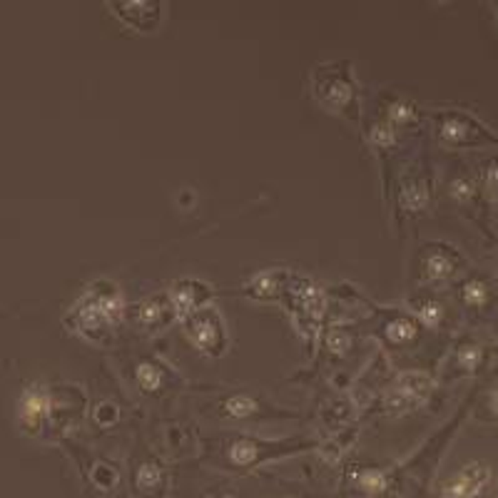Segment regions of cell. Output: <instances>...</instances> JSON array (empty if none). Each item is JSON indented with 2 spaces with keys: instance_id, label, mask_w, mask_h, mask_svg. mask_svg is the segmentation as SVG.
<instances>
[{
  "instance_id": "1",
  "label": "cell",
  "mask_w": 498,
  "mask_h": 498,
  "mask_svg": "<svg viewBox=\"0 0 498 498\" xmlns=\"http://www.w3.org/2000/svg\"><path fill=\"white\" fill-rule=\"evenodd\" d=\"M185 332L192 344L212 356H219L227 346L225 319L214 307H202L195 314H190L185 319Z\"/></svg>"
},
{
  "instance_id": "2",
  "label": "cell",
  "mask_w": 498,
  "mask_h": 498,
  "mask_svg": "<svg viewBox=\"0 0 498 498\" xmlns=\"http://www.w3.org/2000/svg\"><path fill=\"white\" fill-rule=\"evenodd\" d=\"M491 483V468L481 461L466 464L451 481H446L444 496L446 498H481L483 488Z\"/></svg>"
},
{
  "instance_id": "3",
  "label": "cell",
  "mask_w": 498,
  "mask_h": 498,
  "mask_svg": "<svg viewBox=\"0 0 498 498\" xmlns=\"http://www.w3.org/2000/svg\"><path fill=\"white\" fill-rule=\"evenodd\" d=\"M204 296H207V287L199 284L195 280L175 282L170 289V307L177 317L187 319L190 314H195L197 309L204 307Z\"/></svg>"
},
{
  "instance_id": "4",
  "label": "cell",
  "mask_w": 498,
  "mask_h": 498,
  "mask_svg": "<svg viewBox=\"0 0 498 498\" xmlns=\"http://www.w3.org/2000/svg\"><path fill=\"white\" fill-rule=\"evenodd\" d=\"M399 394H404L411 401H419L433 389V379L424 372H406L399 376Z\"/></svg>"
},
{
  "instance_id": "5",
  "label": "cell",
  "mask_w": 498,
  "mask_h": 498,
  "mask_svg": "<svg viewBox=\"0 0 498 498\" xmlns=\"http://www.w3.org/2000/svg\"><path fill=\"white\" fill-rule=\"evenodd\" d=\"M167 309L172 307L162 296H150V299H145L143 304L137 307V324H140V327H157V324H162Z\"/></svg>"
},
{
  "instance_id": "6",
  "label": "cell",
  "mask_w": 498,
  "mask_h": 498,
  "mask_svg": "<svg viewBox=\"0 0 498 498\" xmlns=\"http://www.w3.org/2000/svg\"><path fill=\"white\" fill-rule=\"evenodd\" d=\"M222 409H225L227 417L244 419V417H249V414H254V411H257V401H254L252 396L235 394V396H230L225 404H222Z\"/></svg>"
},
{
  "instance_id": "7",
  "label": "cell",
  "mask_w": 498,
  "mask_h": 498,
  "mask_svg": "<svg viewBox=\"0 0 498 498\" xmlns=\"http://www.w3.org/2000/svg\"><path fill=\"white\" fill-rule=\"evenodd\" d=\"M426 274L431 280H446V277L454 274V262H451L446 254L433 252L431 257L426 259Z\"/></svg>"
},
{
  "instance_id": "8",
  "label": "cell",
  "mask_w": 498,
  "mask_h": 498,
  "mask_svg": "<svg viewBox=\"0 0 498 498\" xmlns=\"http://www.w3.org/2000/svg\"><path fill=\"white\" fill-rule=\"evenodd\" d=\"M135 376H137V384H140V389L143 391H157L159 384H162V372H159L155 364H140Z\"/></svg>"
},
{
  "instance_id": "9",
  "label": "cell",
  "mask_w": 498,
  "mask_h": 498,
  "mask_svg": "<svg viewBox=\"0 0 498 498\" xmlns=\"http://www.w3.org/2000/svg\"><path fill=\"white\" fill-rule=\"evenodd\" d=\"M441 140H444V143H451V145L466 143V140H468V127H466V122L459 120V117L446 120L444 127H441Z\"/></svg>"
},
{
  "instance_id": "10",
  "label": "cell",
  "mask_w": 498,
  "mask_h": 498,
  "mask_svg": "<svg viewBox=\"0 0 498 498\" xmlns=\"http://www.w3.org/2000/svg\"><path fill=\"white\" fill-rule=\"evenodd\" d=\"M162 483V471H159L157 464H143L140 473H137V486L143 491H155V488Z\"/></svg>"
},
{
  "instance_id": "11",
  "label": "cell",
  "mask_w": 498,
  "mask_h": 498,
  "mask_svg": "<svg viewBox=\"0 0 498 498\" xmlns=\"http://www.w3.org/2000/svg\"><path fill=\"white\" fill-rule=\"evenodd\" d=\"M386 334H389L391 341H409L411 336L417 334V324L409 322V319H396V322L389 327Z\"/></svg>"
},
{
  "instance_id": "12",
  "label": "cell",
  "mask_w": 498,
  "mask_h": 498,
  "mask_svg": "<svg viewBox=\"0 0 498 498\" xmlns=\"http://www.w3.org/2000/svg\"><path fill=\"white\" fill-rule=\"evenodd\" d=\"M401 202H404L409 209H421L424 204H426V187L424 185L406 187L404 195H401Z\"/></svg>"
},
{
  "instance_id": "13",
  "label": "cell",
  "mask_w": 498,
  "mask_h": 498,
  "mask_svg": "<svg viewBox=\"0 0 498 498\" xmlns=\"http://www.w3.org/2000/svg\"><path fill=\"white\" fill-rule=\"evenodd\" d=\"M486 284L483 282H468L464 287V299L466 304H473V307H481L483 301H486Z\"/></svg>"
},
{
  "instance_id": "14",
  "label": "cell",
  "mask_w": 498,
  "mask_h": 498,
  "mask_svg": "<svg viewBox=\"0 0 498 498\" xmlns=\"http://www.w3.org/2000/svg\"><path fill=\"white\" fill-rule=\"evenodd\" d=\"M359 483H362V488H364L367 493H381L384 488H386V478H384L381 471H367V473H362Z\"/></svg>"
},
{
  "instance_id": "15",
  "label": "cell",
  "mask_w": 498,
  "mask_h": 498,
  "mask_svg": "<svg viewBox=\"0 0 498 498\" xmlns=\"http://www.w3.org/2000/svg\"><path fill=\"white\" fill-rule=\"evenodd\" d=\"M441 314H444V309L438 307L436 301H424L421 307H419V317H421V322L426 324V327H436Z\"/></svg>"
},
{
  "instance_id": "16",
  "label": "cell",
  "mask_w": 498,
  "mask_h": 498,
  "mask_svg": "<svg viewBox=\"0 0 498 498\" xmlns=\"http://www.w3.org/2000/svg\"><path fill=\"white\" fill-rule=\"evenodd\" d=\"M93 478L100 488H112L117 483V473L110 468V466H98L93 471Z\"/></svg>"
},
{
  "instance_id": "17",
  "label": "cell",
  "mask_w": 498,
  "mask_h": 498,
  "mask_svg": "<svg viewBox=\"0 0 498 498\" xmlns=\"http://www.w3.org/2000/svg\"><path fill=\"white\" fill-rule=\"evenodd\" d=\"M478 359H481V351L476 349V346H464L459 354V362L464 369H468V372H473V369L478 367Z\"/></svg>"
},
{
  "instance_id": "18",
  "label": "cell",
  "mask_w": 498,
  "mask_h": 498,
  "mask_svg": "<svg viewBox=\"0 0 498 498\" xmlns=\"http://www.w3.org/2000/svg\"><path fill=\"white\" fill-rule=\"evenodd\" d=\"M327 344H329V349H332V351L341 354V351L349 349V336H346L344 332H339V329H336V332H332V334H329Z\"/></svg>"
},
{
  "instance_id": "19",
  "label": "cell",
  "mask_w": 498,
  "mask_h": 498,
  "mask_svg": "<svg viewBox=\"0 0 498 498\" xmlns=\"http://www.w3.org/2000/svg\"><path fill=\"white\" fill-rule=\"evenodd\" d=\"M414 115V110H411L409 103H404V100H399V103H394L389 107V117L391 120H409V117Z\"/></svg>"
},
{
  "instance_id": "20",
  "label": "cell",
  "mask_w": 498,
  "mask_h": 498,
  "mask_svg": "<svg viewBox=\"0 0 498 498\" xmlns=\"http://www.w3.org/2000/svg\"><path fill=\"white\" fill-rule=\"evenodd\" d=\"M374 143L391 145V143H394V130H391L389 125H376V127H374Z\"/></svg>"
},
{
  "instance_id": "21",
  "label": "cell",
  "mask_w": 498,
  "mask_h": 498,
  "mask_svg": "<svg viewBox=\"0 0 498 498\" xmlns=\"http://www.w3.org/2000/svg\"><path fill=\"white\" fill-rule=\"evenodd\" d=\"M451 190H454V195L459 199H468L473 195V187H471V182H468V180H456Z\"/></svg>"
},
{
  "instance_id": "22",
  "label": "cell",
  "mask_w": 498,
  "mask_h": 498,
  "mask_svg": "<svg viewBox=\"0 0 498 498\" xmlns=\"http://www.w3.org/2000/svg\"><path fill=\"white\" fill-rule=\"evenodd\" d=\"M488 180H491V185H496L498 187V164L493 167L491 172H488Z\"/></svg>"
},
{
  "instance_id": "23",
  "label": "cell",
  "mask_w": 498,
  "mask_h": 498,
  "mask_svg": "<svg viewBox=\"0 0 498 498\" xmlns=\"http://www.w3.org/2000/svg\"><path fill=\"white\" fill-rule=\"evenodd\" d=\"M491 406H493V411L498 414V389L493 391V396H491Z\"/></svg>"
},
{
  "instance_id": "24",
  "label": "cell",
  "mask_w": 498,
  "mask_h": 498,
  "mask_svg": "<svg viewBox=\"0 0 498 498\" xmlns=\"http://www.w3.org/2000/svg\"><path fill=\"white\" fill-rule=\"evenodd\" d=\"M207 498H219V496H207Z\"/></svg>"
}]
</instances>
